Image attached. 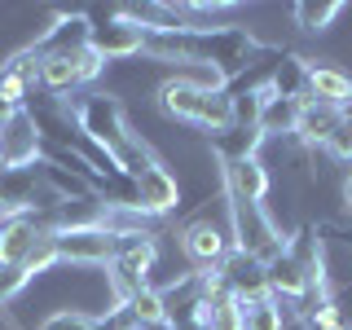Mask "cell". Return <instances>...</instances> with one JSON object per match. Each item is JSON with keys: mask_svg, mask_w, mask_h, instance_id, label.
<instances>
[{"mask_svg": "<svg viewBox=\"0 0 352 330\" xmlns=\"http://www.w3.org/2000/svg\"><path fill=\"white\" fill-rule=\"evenodd\" d=\"M154 106H159V115L176 119V124H190L198 132H207V137H216V132L234 124L229 88H198L190 80H181V75H172V80L154 88Z\"/></svg>", "mask_w": 352, "mask_h": 330, "instance_id": "6da1fadb", "label": "cell"}, {"mask_svg": "<svg viewBox=\"0 0 352 330\" xmlns=\"http://www.w3.org/2000/svg\"><path fill=\"white\" fill-rule=\"evenodd\" d=\"M264 44L251 36L247 27H207L190 36V66H212L216 75H225V84H234L251 62L260 58Z\"/></svg>", "mask_w": 352, "mask_h": 330, "instance_id": "7a4b0ae2", "label": "cell"}, {"mask_svg": "<svg viewBox=\"0 0 352 330\" xmlns=\"http://www.w3.org/2000/svg\"><path fill=\"white\" fill-rule=\"evenodd\" d=\"M84 18H88V49L102 62H132L146 53V31L124 5L84 9Z\"/></svg>", "mask_w": 352, "mask_h": 330, "instance_id": "3957f363", "label": "cell"}, {"mask_svg": "<svg viewBox=\"0 0 352 330\" xmlns=\"http://www.w3.org/2000/svg\"><path fill=\"white\" fill-rule=\"evenodd\" d=\"M229 234H234V251H247L260 264H273L286 251V234L273 225L264 203H247V198H229Z\"/></svg>", "mask_w": 352, "mask_h": 330, "instance_id": "277c9868", "label": "cell"}, {"mask_svg": "<svg viewBox=\"0 0 352 330\" xmlns=\"http://www.w3.org/2000/svg\"><path fill=\"white\" fill-rule=\"evenodd\" d=\"M62 198L49 190L40 163L36 168H0V220L5 216H53Z\"/></svg>", "mask_w": 352, "mask_h": 330, "instance_id": "5b68a950", "label": "cell"}, {"mask_svg": "<svg viewBox=\"0 0 352 330\" xmlns=\"http://www.w3.org/2000/svg\"><path fill=\"white\" fill-rule=\"evenodd\" d=\"M40 58H44L40 62V93L58 97V102H66L71 93L88 88L97 75L106 71V62L97 58L93 49H80V53H40Z\"/></svg>", "mask_w": 352, "mask_h": 330, "instance_id": "8992f818", "label": "cell"}, {"mask_svg": "<svg viewBox=\"0 0 352 330\" xmlns=\"http://www.w3.org/2000/svg\"><path fill=\"white\" fill-rule=\"evenodd\" d=\"M71 115H75V124H80L84 137H93L97 146H106V150H115L119 141L132 132L128 110H124V102H119L115 93H84V97H75Z\"/></svg>", "mask_w": 352, "mask_h": 330, "instance_id": "52a82bcc", "label": "cell"}, {"mask_svg": "<svg viewBox=\"0 0 352 330\" xmlns=\"http://www.w3.org/2000/svg\"><path fill=\"white\" fill-rule=\"evenodd\" d=\"M181 251L190 256L194 269H220L234 251V234H229V220H212V212L194 216L181 225Z\"/></svg>", "mask_w": 352, "mask_h": 330, "instance_id": "ba28073f", "label": "cell"}, {"mask_svg": "<svg viewBox=\"0 0 352 330\" xmlns=\"http://www.w3.org/2000/svg\"><path fill=\"white\" fill-rule=\"evenodd\" d=\"M40 154H44V137L27 106L0 115V163L5 168H36Z\"/></svg>", "mask_w": 352, "mask_h": 330, "instance_id": "9c48e42d", "label": "cell"}, {"mask_svg": "<svg viewBox=\"0 0 352 330\" xmlns=\"http://www.w3.org/2000/svg\"><path fill=\"white\" fill-rule=\"evenodd\" d=\"M53 247H58V264H71V269H97V264L115 260V238H110L106 229L53 234Z\"/></svg>", "mask_w": 352, "mask_h": 330, "instance_id": "30bf717a", "label": "cell"}, {"mask_svg": "<svg viewBox=\"0 0 352 330\" xmlns=\"http://www.w3.org/2000/svg\"><path fill=\"white\" fill-rule=\"evenodd\" d=\"M49 234L53 229L44 216H5L0 220V264H27L31 251Z\"/></svg>", "mask_w": 352, "mask_h": 330, "instance_id": "8fae6325", "label": "cell"}, {"mask_svg": "<svg viewBox=\"0 0 352 330\" xmlns=\"http://www.w3.org/2000/svg\"><path fill=\"white\" fill-rule=\"evenodd\" d=\"M220 278H225V291L242 304H256L269 295V269L247 251H229V260L220 264Z\"/></svg>", "mask_w": 352, "mask_h": 330, "instance_id": "7c38bea8", "label": "cell"}, {"mask_svg": "<svg viewBox=\"0 0 352 330\" xmlns=\"http://www.w3.org/2000/svg\"><path fill=\"white\" fill-rule=\"evenodd\" d=\"M286 256L304 269V278L313 291L330 286V264H326V247H322V234H317L313 220H304L295 234H286Z\"/></svg>", "mask_w": 352, "mask_h": 330, "instance_id": "4fadbf2b", "label": "cell"}, {"mask_svg": "<svg viewBox=\"0 0 352 330\" xmlns=\"http://www.w3.org/2000/svg\"><path fill=\"white\" fill-rule=\"evenodd\" d=\"M220 190L225 198H247V203H264L273 190V176L264 168V159H238L220 163Z\"/></svg>", "mask_w": 352, "mask_h": 330, "instance_id": "5bb4252c", "label": "cell"}, {"mask_svg": "<svg viewBox=\"0 0 352 330\" xmlns=\"http://www.w3.org/2000/svg\"><path fill=\"white\" fill-rule=\"evenodd\" d=\"M137 207L154 220L181 207V181L168 172V163H159V168H150L146 176H137Z\"/></svg>", "mask_w": 352, "mask_h": 330, "instance_id": "9a60e30c", "label": "cell"}, {"mask_svg": "<svg viewBox=\"0 0 352 330\" xmlns=\"http://www.w3.org/2000/svg\"><path fill=\"white\" fill-rule=\"evenodd\" d=\"M31 49H40V53H80V49H88V18H84V9L80 14H58L53 27L40 31V40H31Z\"/></svg>", "mask_w": 352, "mask_h": 330, "instance_id": "2e32d148", "label": "cell"}, {"mask_svg": "<svg viewBox=\"0 0 352 330\" xmlns=\"http://www.w3.org/2000/svg\"><path fill=\"white\" fill-rule=\"evenodd\" d=\"M304 102H326V106H339V110H348L352 102V75L344 71V66H308V97Z\"/></svg>", "mask_w": 352, "mask_h": 330, "instance_id": "e0dca14e", "label": "cell"}, {"mask_svg": "<svg viewBox=\"0 0 352 330\" xmlns=\"http://www.w3.org/2000/svg\"><path fill=\"white\" fill-rule=\"evenodd\" d=\"M102 216H106V203L97 194H84V198H71V203H58V212L44 216L53 234H71V229H102Z\"/></svg>", "mask_w": 352, "mask_h": 330, "instance_id": "ac0fdd59", "label": "cell"}, {"mask_svg": "<svg viewBox=\"0 0 352 330\" xmlns=\"http://www.w3.org/2000/svg\"><path fill=\"white\" fill-rule=\"evenodd\" d=\"M308 58H300V53H278V62H273V75H269V88L273 97H286V102H304L308 97Z\"/></svg>", "mask_w": 352, "mask_h": 330, "instance_id": "d6986e66", "label": "cell"}, {"mask_svg": "<svg viewBox=\"0 0 352 330\" xmlns=\"http://www.w3.org/2000/svg\"><path fill=\"white\" fill-rule=\"evenodd\" d=\"M264 141H269V137H264L260 128H242V124H229L225 132H216V137H212V154H216V163L260 159Z\"/></svg>", "mask_w": 352, "mask_h": 330, "instance_id": "ffe728a7", "label": "cell"}, {"mask_svg": "<svg viewBox=\"0 0 352 330\" xmlns=\"http://www.w3.org/2000/svg\"><path fill=\"white\" fill-rule=\"evenodd\" d=\"M339 119H344V110H339V106H326V102H300V128H295V137H300L308 150H322L326 141H330V132H335Z\"/></svg>", "mask_w": 352, "mask_h": 330, "instance_id": "44dd1931", "label": "cell"}, {"mask_svg": "<svg viewBox=\"0 0 352 330\" xmlns=\"http://www.w3.org/2000/svg\"><path fill=\"white\" fill-rule=\"evenodd\" d=\"M264 269H269V295H273V300H286L291 308H300L304 295L313 291V286H308V278H304V269H300L291 256H286V251H282L273 264H264Z\"/></svg>", "mask_w": 352, "mask_h": 330, "instance_id": "7402d4cb", "label": "cell"}, {"mask_svg": "<svg viewBox=\"0 0 352 330\" xmlns=\"http://www.w3.org/2000/svg\"><path fill=\"white\" fill-rule=\"evenodd\" d=\"M110 154H115L119 172H124V176H132V181H137V176H146L150 168H159V163H163L159 154H154V146H150L146 137H141V132H128V137L119 141V146L110 150Z\"/></svg>", "mask_w": 352, "mask_h": 330, "instance_id": "603a6c76", "label": "cell"}, {"mask_svg": "<svg viewBox=\"0 0 352 330\" xmlns=\"http://www.w3.org/2000/svg\"><path fill=\"white\" fill-rule=\"evenodd\" d=\"M291 322H295V308L286 300H273V295L242 304V330H286Z\"/></svg>", "mask_w": 352, "mask_h": 330, "instance_id": "cb8c5ba5", "label": "cell"}, {"mask_svg": "<svg viewBox=\"0 0 352 330\" xmlns=\"http://www.w3.org/2000/svg\"><path fill=\"white\" fill-rule=\"evenodd\" d=\"M295 128H300V102H286V97L269 93V102L260 110V132L269 141H282V137H295Z\"/></svg>", "mask_w": 352, "mask_h": 330, "instance_id": "d4e9b609", "label": "cell"}, {"mask_svg": "<svg viewBox=\"0 0 352 330\" xmlns=\"http://www.w3.org/2000/svg\"><path fill=\"white\" fill-rule=\"evenodd\" d=\"M339 14H344V5H339V0H300V5L291 9L295 27H300L304 36H322V31H330Z\"/></svg>", "mask_w": 352, "mask_h": 330, "instance_id": "484cf974", "label": "cell"}, {"mask_svg": "<svg viewBox=\"0 0 352 330\" xmlns=\"http://www.w3.org/2000/svg\"><path fill=\"white\" fill-rule=\"evenodd\" d=\"M115 308H124V313H128L132 330H137V326H154V322H168V295H163L159 286H146V291H137L128 304H115Z\"/></svg>", "mask_w": 352, "mask_h": 330, "instance_id": "4316f807", "label": "cell"}, {"mask_svg": "<svg viewBox=\"0 0 352 330\" xmlns=\"http://www.w3.org/2000/svg\"><path fill=\"white\" fill-rule=\"evenodd\" d=\"M93 326H97V317L84 313V308H58V313L44 317L40 330H93Z\"/></svg>", "mask_w": 352, "mask_h": 330, "instance_id": "83f0119b", "label": "cell"}, {"mask_svg": "<svg viewBox=\"0 0 352 330\" xmlns=\"http://www.w3.org/2000/svg\"><path fill=\"white\" fill-rule=\"evenodd\" d=\"M31 282H36V278H31L22 264H0V304H9L14 295H22Z\"/></svg>", "mask_w": 352, "mask_h": 330, "instance_id": "f1b7e54d", "label": "cell"}, {"mask_svg": "<svg viewBox=\"0 0 352 330\" xmlns=\"http://www.w3.org/2000/svg\"><path fill=\"white\" fill-rule=\"evenodd\" d=\"M330 159H339V163H352V115H344L335 124V132H330V141L322 146Z\"/></svg>", "mask_w": 352, "mask_h": 330, "instance_id": "f546056e", "label": "cell"}, {"mask_svg": "<svg viewBox=\"0 0 352 330\" xmlns=\"http://www.w3.org/2000/svg\"><path fill=\"white\" fill-rule=\"evenodd\" d=\"M212 330H242V300H234V295H225V300L216 304Z\"/></svg>", "mask_w": 352, "mask_h": 330, "instance_id": "4dcf8cb0", "label": "cell"}, {"mask_svg": "<svg viewBox=\"0 0 352 330\" xmlns=\"http://www.w3.org/2000/svg\"><path fill=\"white\" fill-rule=\"evenodd\" d=\"M304 326H308V330H352L348 317L339 313V308H335V313H326V317H313V322H304Z\"/></svg>", "mask_w": 352, "mask_h": 330, "instance_id": "1f68e13d", "label": "cell"}, {"mask_svg": "<svg viewBox=\"0 0 352 330\" xmlns=\"http://www.w3.org/2000/svg\"><path fill=\"white\" fill-rule=\"evenodd\" d=\"M0 330H18V326H14V317H9V308H5V304H0Z\"/></svg>", "mask_w": 352, "mask_h": 330, "instance_id": "d6a6232c", "label": "cell"}, {"mask_svg": "<svg viewBox=\"0 0 352 330\" xmlns=\"http://www.w3.org/2000/svg\"><path fill=\"white\" fill-rule=\"evenodd\" d=\"M344 207H348V212H352V172L344 176Z\"/></svg>", "mask_w": 352, "mask_h": 330, "instance_id": "836d02e7", "label": "cell"}, {"mask_svg": "<svg viewBox=\"0 0 352 330\" xmlns=\"http://www.w3.org/2000/svg\"><path fill=\"white\" fill-rule=\"evenodd\" d=\"M137 330H176L172 322H154V326H137Z\"/></svg>", "mask_w": 352, "mask_h": 330, "instance_id": "e575fe53", "label": "cell"}, {"mask_svg": "<svg viewBox=\"0 0 352 330\" xmlns=\"http://www.w3.org/2000/svg\"><path fill=\"white\" fill-rule=\"evenodd\" d=\"M0 168H5V163H0Z\"/></svg>", "mask_w": 352, "mask_h": 330, "instance_id": "d590c367", "label": "cell"}]
</instances>
